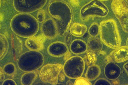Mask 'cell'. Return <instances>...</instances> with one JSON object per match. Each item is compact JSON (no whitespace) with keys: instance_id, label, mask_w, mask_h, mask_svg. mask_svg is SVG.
Masks as SVG:
<instances>
[{"instance_id":"cell-12","label":"cell","mask_w":128,"mask_h":85,"mask_svg":"<svg viewBox=\"0 0 128 85\" xmlns=\"http://www.w3.org/2000/svg\"><path fill=\"white\" fill-rule=\"evenodd\" d=\"M41 30L46 38L53 39L58 35L56 27L51 19L46 20L42 25Z\"/></svg>"},{"instance_id":"cell-11","label":"cell","mask_w":128,"mask_h":85,"mask_svg":"<svg viewBox=\"0 0 128 85\" xmlns=\"http://www.w3.org/2000/svg\"><path fill=\"white\" fill-rule=\"evenodd\" d=\"M46 38L43 34L30 37L26 41V46L30 51H41L44 48V43Z\"/></svg>"},{"instance_id":"cell-8","label":"cell","mask_w":128,"mask_h":85,"mask_svg":"<svg viewBox=\"0 0 128 85\" xmlns=\"http://www.w3.org/2000/svg\"><path fill=\"white\" fill-rule=\"evenodd\" d=\"M63 66L60 64H48L43 66L40 74L42 82L53 85L58 84V77Z\"/></svg>"},{"instance_id":"cell-14","label":"cell","mask_w":128,"mask_h":85,"mask_svg":"<svg viewBox=\"0 0 128 85\" xmlns=\"http://www.w3.org/2000/svg\"><path fill=\"white\" fill-rule=\"evenodd\" d=\"M110 56L115 63H121L127 61L128 59V47L123 46L115 49L110 53Z\"/></svg>"},{"instance_id":"cell-30","label":"cell","mask_w":128,"mask_h":85,"mask_svg":"<svg viewBox=\"0 0 128 85\" xmlns=\"http://www.w3.org/2000/svg\"><path fill=\"white\" fill-rule=\"evenodd\" d=\"M58 78L60 82H63L65 80L64 75L62 73H60L58 77Z\"/></svg>"},{"instance_id":"cell-15","label":"cell","mask_w":128,"mask_h":85,"mask_svg":"<svg viewBox=\"0 0 128 85\" xmlns=\"http://www.w3.org/2000/svg\"><path fill=\"white\" fill-rule=\"evenodd\" d=\"M11 43L14 61H17L23 49L22 41L16 35L12 34L11 36Z\"/></svg>"},{"instance_id":"cell-18","label":"cell","mask_w":128,"mask_h":85,"mask_svg":"<svg viewBox=\"0 0 128 85\" xmlns=\"http://www.w3.org/2000/svg\"><path fill=\"white\" fill-rule=\"evenodd\" d=\"M87 30V27L84 25L79 23H74L71 27L70 32L73 36L80 37L83 36Z\"/></svg>"},{"instance_id":"cell-24","label":"cell","mask_w":128,"mask_h":85,"mask_svg":"<svg viewBox=\"0 0 128 85\" xmlns=\"http://www.w3.org/2000/svg\"><path fill=\"white\" fill-rule=\"evenodd\" d=\"M75 85H92V83L86 78L80 77L77 78L75 81Z\"/></svg>"},{"instance_id":"cell-2","label":"cell","mask_w":128,"mask_h":85,"mask_svg":"<svg viewBox=\"0 0 128 85\" xmlns=\"http://www.w3.org/2000/svg\"><path fill=\"white\" fill-rule=\"evenodd\" d=\"M12 31L17 36L25 38L34 36L38 31V22L30 14L22 13L14 16L11 20Z\"/></svg>"},{"instance_id":"cell-36","label":"cell","mask_w":128,"mask_h":85,"mask_svg":"<svg viewBox=\"0 0 128 85\" xmlns=\"http://www.w3.org/2000/svg\"><path fill=\"white\" fill-rule=\"evenodd\" d=\"M126 1L127 3H128V0H126Z\"/></svg>"},{"instance_id":"cell-3","label":"cell","mask_w":128,"mask_h":85,"mask_svg":"<svg viewBox=\"0 0 128 85\" xmlns=\"http://www.w3.org/2000/svg\"><path fill=\"white\" fill-rule=\"evenodd\" d=\"M100 26V38L103 43L115 49L120 47L121 40L116 22L113 19L103 21Z\"/></svg>"},{"instance_id":"cell-1","label":"cell","mask_w":128,"mask_h":85,"mask_svg":"<svg viewBox=\"0 0 128 85\" xmlns=\"http://www.w3.org/2000/svg\"><path fill=\"white\" fill-rule=\"evenodd\" d=\"M47 12L56 26L58 35L60 36H65L73 19L70 6L63 0H51L49 2Z\"/></svg>"},{"instance_id":"cell-9","label":"cell","mask_w":128,"mask_h":85,"mask_svg":"<svg viewBox=\"0 0 128 85\" xmlns=\"http://www.w3.org/2000/svg\"><path fill=\"white\" fill-rule=\"evenodd\" d=\"M47 0H13L14 7L20 13L30 14L44 7Z\"/></svg>"},{"instance_id":"cell-33","label":"cell","mask_w":128,"mask_h":85,"mask_svg":"<svg viewBox=\"0 0 128 85\" xmlns=\"http://www.w3.org/2000/svg\"><path fill=\"white\" fill-rule=\"evenodd\" d=\"M1 4H2V0H0V7H1Z\"/></svg>"},{"instance_id":"cell-20","label":"cell","mask_w":128,"mask_h":85,"mask_svg":"<svg viewBox=\"0 0 128 85\" xmlns=\"http://www.w3.org/2000/svg\"><path fill=\"white\" fill-rule=\"evenodd\" d=\"M9 44L5 35L0 34V61L6 55L9 49Z\"/></svg>"},{"instance_id":"cell-10","label":"cell","mask_w":128,"mask_h":85,"mask_svg":"<svg viewBox=\"0 0 128 85\" xmlns=\"http://www.w3.org/2000/svg\"><path fill=\"white\" fill-rule=\"evenodd\" d=\"M47 51L49 55L54 57H60L67 54L69 49L66 44L61 42L51 43L48 47Z\"/></svg>"},{"instance_id":"cell-23","label":"cell","mask_w":128,"mask_h":85,"mask_svg":"<svg viewBox=\"0 0 128 85\" xmlns=\"http://www.w3.org/2000/svg\"><path fill=\"white\" fill-rule=\"evenodd\" d=\"M88 32L90 36H98L100 33V26L98 24L96 23H94L91 25L89 29Z\"/></svg>"},{"instance_id":"cell-4","label":"cell","mask_w":128,"mask_h":85,"mask_svg":"<svg viewBox=\"0 0 128 85\" xmlns=\"http://www.w3.org/2000/svg\"><path fill=\"white\" fill-rule=\"evenodd\" d=\"M44 62L42 54L38 51H31L20 56L18 60V66L24 72L34 71L40 68Z\"/></svg>"},{"instance_id":"cell-19","label":"cell","mask_w":128,"mask_h":85,"mask_svg":"<svg viewBox=\"0 0 128 85\" xmlns=\"http://www.w3.org/2000/svg\"><path fill=\"white\" fill-rule=\"evenodd\" d=\"M101 73L100 68L98 65H92L88 67L86 74V77L89 81L96 79Z\"/></svg>"},{"instance_id":"cell-22","label":"cell","mask_w":128,"mask_h":85,"mask_svg":"<svg viewBox=\"0 0 128 85\" xmlns=\"http://www.w3.org/2000/svg\"><path fill=\"white\" fill-rule=\"evenodd\" d=\"M3 70L4 72L8 75H13L15 73L16 69L15 66L12 63H9L4 66Z\"/></svg>"},{"instance_id":"cell-16","label":"cell","mask_w":128,"mask_h":85,"mask_svg":"<svg viewBox=\"0 0 128 85\" xmlns=\"http://www.w3.org/2000/svg\"><path fill=\"white\" fill-rule=\"evenodd\" d=\"M88 49L87 44L84 41L80 39H75L72 41L70 46L71 52L76 55L85 53Z\"/></svg>"},{"instance_id":"cell-6","label":"cell","mask_w":128,"mask_h":85,"mask_svg":"<svg viewBox=\"0 0 128 85\" xmlns=\"http://www.w3.org/2000/svg\"><path fill=\"white\" fill-rule=\"evenodd\" d=\"M85 68L84 60L79 56L69 58L63 66L64 72L68 78L77 79L81 77Z\"/></svg>"},{"instance_id":"cell-34","label":"cell","mask_w":128,"mask_h":85,"mask_svg":"<svg viewBox=\"0 0 128 85\" xmlns=\"http://www.w3.org/2000/svg\"><path fill=\"white\" fill-rule=\"evenodd\" d=\"M126 45L128 47V38L127 39L126 41Z\"/></svg>"},{"instance_id":"cell-27","label":"cell","mask_w":128,"mask_h":85,"mask_svg":"<svg viewBox=\"0 0 128 85\" xmlns=\"http://www.w3.org/2000/svg\"><path fill=\"white\" fill-rule=\"evenodd\" d=\"M2 85H16V84L15 81L11 79H8L4 81Z\"/></svg>"},{"instance_id":"cell-21","label":"cell","mask_w":128,"mask_h":85,"mask_svg":"<svg viewBox=\"0 0 128 85\" xmlns=\"http://www.w3.org/2000/svg\"><path fill=\"white\" fill-rule=\"evenodd\" d=\"M38 74L34 71L28 72L22 75L21 78V82L22 85H31L36 80Z\"/></svg>"},{"instance_id":"cell-29","label":"cell","mask_w":128,"mask_h":85,"mask_svg":"<svg viewBox=\"0 0 128 85\" xmlns=\"http://www.w3.org/2000/svg\"><path fill=\"white\" fill-rule=\"evenodd\" d=\"M72 37L70 34H68L65 38V42L66 44L69 45L71 43L72 40Z\"/></svg>"},{"instance_id":"cell-35","label":"cell","mask_w":128,"mask_h":85,"mask_svg":"<svg viewBox=\"0 0 128 85\" xmlns=\"http://www.w3.org/2000/svg\"><path fill=\"white\" fill-rule=\"evenodd\" d=\"M100 0L101 1H104L108 0Z\"/></svg>"},{"instance_id":"cell-37","label":"cell","mask_w":128,"mask_h":85,"mask_svg":"<svg viewBox=\"0 0 128 85\" xmlns=\"http://www.w3.org/2000/svg\"></svg>"},{"instance_id":"cell-7","label":"cell","mask_w":128,"mask_h":85,"mask_svg":"<svg viewBox=\"0 0 128 85\" xmlns=\"http://www.w3.org/2000/svg\"><path fill=\"white\" fill-rule=\"evenodd\" d=\"M111 8L119 20L124 31L128 32V10L127 3L124 0H113Z\"/></svg>"},{"instance_id":"cell-31","label":"cell","mask_w":128,"mask_h":85,"mask_svg":"<svg viewBox=\"0 0 128 85\" xmlns=\"http://www.w3.org/2000/svg\"><path fill=\"white\" fill-rule=\"evenodd\" d=\"M128 62H127L123 66V68L124 69V70H125L126 72L128 74Z\"/></svg>"},{"instance_id":"cell-17","label":"cell","mask_w":128,"mask_h":85,"mask_svg":"<svg viewBox=\"0 0 128 85\" xmlns=\"http://www.w3.org/2000/svg\"><path fill=\"white\" fill-rule=\"evenodd\" d=\"M88 46L92 52L99 53L102 50L103 43L100 39L96 37H90L88 40Z\"/></svg>"},{"instance_id":"cell-25","label":"cell","mask_w":128,"mask_h":85,"mask_svg":"<svg viewBox=\"0 0 128 85\" xmlns=\"http://www.w3.org/2000/svg\"><path fill=\"white\" fill-rule=\"evenodd\" d=\"M46 14L44 10L40 9L38 12L37 15L36 19L40 23H42L44 21L46 17Z\"/></svg>"},{"instance_id":"cell-32","label":"cell","mask_w":128,"mask_h":85,"mask_svg":"<svg viewBox=\"0 0 128 85\" xmlns=\"http://www.w3.org/2000/svg\"><path fill=\"white\" fill-rule=\"evenodd\" d=\"M66 85H73V84L70 81H68L66 84Z\"/></svg>"},{"instance_id":"cell-26","label":"cell","mask_w":128,"mask_h":85,"mask_svg":"<svg viewBox=\"0 0 128 85\" xmlns=\"http://www.w3.org/2000/svg\"><path fill=\"white\" fill-rule=\"evenodd\" d=\"M110 83L108 80L104 79H100L95 82L94 85H111Z\"/></svg>"},{"instance_id":"cell-13","label":"cell","mask_w":128,"mask_h":85,"mask_svg":"<svg viewBox=\"0 0 128 85\" xmlns=\"http://www.w3.org/2000/svg\"><path fill=\"white\" fill-rule=\"evenodd\" d=\"M121 72L120 68L113 62L107 63L104 67L105 76L110 80H114L118 78L120 76Z\"/></svg>"},{"instance_id":"cell-28","label":"cell","mask_w":128,"mask_h":85,"mask_svg":"<svg viewBox=\"0 0 128 85\" xmlns=\"http://www.w3.org/2000/svg\"><path fill=\"white\" fill-rule=\"evenodd\" d=\"M5 79V76L3 69L0 66V82H3Z\"/></svg>"},{"instance_id":"cell-5","label":"cell","mask_w":128,"mask_h":85,"mask_svg":"<svg viewBox=\"0 0 128 85\" xmlns=\"http://www.w3.org/2000/svg\"><path fill=\"white\" fill-rule=\"evenodd\" d=\"M108 8L102 1L92 0L86 4L80 11V17L84 20H87L90 17L97 16L104 17L108 13Z\"/></svg>"}]
</instances>
